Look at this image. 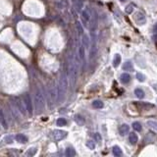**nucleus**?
I'll list each match as a JSON object with an SVG mask.
<instances>
[{"mask_svg":"<svg viewBox=\"0 0 157 157\" xmlns=\"http://www.w3.org/2000/svg\"><path fill=\"white\" fill-rule=\"evenodd\" d=\"M68 89V74L66 71H63L59 78L57 86V102L60 103L64 100Z\"/></svg>","mask_w":157,"mask_h":157,"instance_id":"nucleus-1","label":"nucleus"},{"mask_svg":"<svg viewBox=\"0 0 157 157\" xmlns=\"http://www.w3.org/2000/svg\"><path fill=\"white\" fill-rule=\"evenodd\" d=\"M35 110H37V114H40L41 112H43L45 102H44L43 93L39 87H37L35 91Z\"/></svg>","mask_w":157,"mask_h":157,"instance_id":"nucleus-2","label":"nucleus"},{"mask_svg":"<svg viewBox=\"0 0 157 157\" xmlns=\"http://www.w3.org/2000/svg\"><path fill=\"white\" fill-rule=\"evenodd\" d=\"M48 100L50 107H52L57 101V87H56L54 82H52L48 86Z\"/></svg>","mask_w":157,"mask_h":157,"instance_id":"nucleus-3","label":"nucleus"},{"mask_svg":"<svg viewBox=\"0 0 157 157\" xmlns=\"http://www.w3.org/2000/svg\"><path fill=\"white\" fill-rule=\"evenodd\" d=\"M16 105H17L18 109H19V112L21 113L22 116H27L28 115V112H27V108H26V105H25V101L23 99V97L21 96H16L14 97Z\"/></svg>","mask_w":157,"mask_h":157,"instance_id":"nucleus-4","label":"nucleus"},{"mask_svg":"<svg viewBox=\"0 0 157 157\" xmlns=\"http://www.w3.org/2000/svg\"><path fill=\"white\" fill-rule=\"evenodd\" d=\"M96 31H91V48H90V59L95 57L96 53H97V37H96Z\"/></svg>","mask_w":157,"mask_h":157,"instance_id":"nucleus-5","label":"nucleus"},{"mask_svg":"<svg viewBox=\"0 0 157 157\" xmlns=\"http://www.w3.org/2000/svg\"><path fill=\"white\" fill-rule=\"evenodd\" d=\"M23 99L25 101V105H26L27 108V112H28V115L31 116L33 113V100H31V97L29 93H24Z\"/></svg>","mask_w":157,"mask_h":157,"instance_id":"nucleus-6","label":"nucleus"},{"mask_svg":"<svg viewBox=\"0 0 157 157\" xmlns=\"http://www.w3.org/2000/svg\"><path fill=\"white\" fill-rule=\"evenodd\" d=\"M9 105H10V111L12 113L13 117L16 118V119H20L21 117V113L19 112V109H18L17 105H16V102H15V99L14 97H12L9 101Z\"/></svg>","mask_w":157,"mask_h":157,"instance_id":"nucleus-7","label":"nucleus"},{"mask_svg":"<svg viewBox=\"0 0 157 157\" xmlns=\"http://www.w3.org/2000/svg\"><path fill=\"white\" fill-rule=\"evenodd\" d=\"M90 20H91V13L89 11V8L86 7V9H84L82 11V21L84 26H87L89 22H90Z\"/></svg>","mask_w":157,"mask_h":157,"instance_id":"nucleus-8","label":"nucleus"},{"mask_svg":"<svg viewBox=\"0 0 157 157\" xmlns=\"http://www.w3.org/2000/svg\"><path fill=\"white\" fill-rule=\"evenodd\" d=\"M98 26V16H97V12L94 11L93 15L91 16V23H90V31H96Z\"/></svg>","mask_w":157,"mask_h":157,"instance_id":"nucleus-9","label":"nucleus"},{"mask_svg":"<svg viewBox=\"0 0 157 157\" xmlns=\"http://www.w3.org/2000/svg\"><path fill=\"white\" fill-rule=\"evenodd\" d=\"M66 136H67V133L65 131H62V130H55V131L53 132V138L57 141L62 140L63 138H66Z\"/></svg>","mask_w":157,"mask_h":157,"instance_id":"nucleus-10","label":"nucleus"},{"mask_svg":"<svg viewBox=\"0 0 157 157\" xmlns=\"http://www.w3.org/2000/svg\"><path fill=\"white\" fill-rule=\"evenodd\" d=\"M0 125L3 127V129H8V122L7 119L5 117V113H4V110L0 107Z\"/></svg>","mask_w":157,"mask_h":157,"instance_id":"nucleus-11","label":"nucleus"},{"mask_svg":"<svg viewBox=\"0 0 157 157\" xmlns=\"http://www.w3.org/2000/svg\"><path fill=\"white\" fill-rule=\"evenodd\" d=\"M134 20H136V22L138 24L143 25L145 23V20H146V18H145V16H144V14H143L142 12H136V15H134Z\"/></svg>","mask_w":157,"mask_h":157,"instance_id":"nucleus-12","label":"nucleus"},{"mask_svg":"<svg viewBox=\"0 0 157 157\" xmlns=\"http://www.w3.org/2000/svg\"><path fill=\"white\" fill-rule=\"evenodd\" d=\"M78 57H80V61L86 62V48H84V46L82 44H80V46H78Z\"/></svg>","mask_w":157,"mask_h":157,"instance_id":"nucleus-13","label":"nucleus"},{"mask_svg":"<svg viewBox=\"0 0 157 157\" xmlns=\"http://www.w3.org/2000/svg\"><path fill=\"white\" fill-rule=\"evenodd\" d=\"M130 133V126L127 125V124H123L120 126V128H119V134H121V136H126V134H128Z\"/></svg>","mask_w":157,"mask_h":157,"instance_id":"nucleus-14","label":"nucleus"},{"mask_svg":"<svg viewBox=\"0 0 157 157\" xmlns=\"http://www.w3.org/2000/svg\"><path fill=\"white\" fill-rule=\"evenodd\" d=\"M82 45L84 46V48H86V49H87L89 47V44H90V39H89L88 35H86V33H84V35H82Z\"/></svg>","mask_w":157,"mask_h":157,"instance_id":"nucleus-15","label":"nucleus"},{"mask_svg":"<svg viewBox=\"0 0 157 157\" xmlns=\"http://www.w3.org/2000/svg\"><path fill=\"white\" fill-rule=\"evenodd\" d=\"M138 134H136V133H131L129 136V141L131 144H136V142H138Z\"/></svg>","mask_w":157,"mask_h":157,"instance_id":"nucleus-16","label":"nucleus"},{"mask_svg":"<svg viewBox=\"0 0 157 157\" xmlns=\"http://www.w3.org/2000/svg\"><path fill=\"white\" fill-rule=\"evenodd\" d=\"M69 1L68 0H60L59 2H57V7L59 9H65L69 7Z\"/></svg>","mask_w":157,"mask_h":157,"instance_id":"nucleus-17","label":"nucleus"},{"mask_svg":"<svg viewBox=\"0 0 157 157\" xmlns=\"http://www.w3.org/2000/svg\"><path fill=\"white\" fill-rule=\"evenodd\" d=\"M16 140L19 143H26L27 141H28V138H27L26 136H24V134H20L16 136Z\"/></svg>","mask_w":157,"mask_h":157,"instance_id":"nucleus-18","label":"nucleus"},{"mask_svg":"<svg viewBox=\"0 0 157 157\" xmlns=\"http://www.w3.org/2000/svg\"><path fill=\"white\" fill-rule=\"evenodd\" d=\"M134 94H136V96L138 98H140V99H142L143 97H144V91L142 90L140 87H138V88L134 89Z\"/></svg>","mask_w":157,"mask_h":157,"instance_id":"nucleus-19","label":"nucleus"},{"mask_svg":"<svg viewBox=\"0 0 157 157\" xmlns=\"http://www.w3.org/2000/svg\"><path fill=\"white\" fill-rule=\"evenodd\" d=\"M112 152H113V154L115 156H122L123 152H122V149L120 148V147L118 146V145H115V146H113V148H112Z\"/></svg>","mask_w":157,"mask_h":157,"instance_id":"nucleus-20","label":"nucleus"},{"mask_svg":"<svg viewBox=\"0 0 157 157\" xmlns=\"http://www.w3.org/2000/svg\"><path fill=\"white\" fill-rule=\"evenodd\" d=\"M130 80H131V76H130L129 74L124 73L121 75V82H122L123 84H128Z\"/></svg>","mask_w":157,"mask_h":157,"instance_id":"nucleus-21","label":"nucleus"},{"mask_svg":"<svg viewBox=\"0 0 157 157\" xmlns=\"http://www.w3.org/2000/svg\"><path fill=\"white\" fill-rule=\"evenodd\" d=\"M146 125L148 126L150 129H152L153 131H156L157 132V121H154V120H149L146 122Z\"/></svg>","mask_w":157,"mask_h":157,"instance_id":"nucleus-22","label":"nucleus"},{"mask_svg":"<svg viewBox=\"0 0 157 157\" xmlns=\"http://www.w3.org/2000/svg\"><path fill=\"white\" fill-rule=\"evenodd\" d=\"M76 28H77V31H78V35H84V27H82V25L80 24V21L76 22Z\"/></svg>","mask_w":157,"mask_h":157,"instance_id":"nucleus-23","label":"nucleus"},{"mask_svg":"<svg viewBox=\"0 0 157 157\" xmlns=\"http://www.w3.org/2000/svg\"><path fill=\"white\" fill-rule=\"evenodd\" d=\"M103 106H104V104L101 100H94L92 102V107L95 109H101L103 108Z\"/></svg>","mask_w":157,"mask_h":157,"instance_id":"nucleus-24","label":"nucleus"},{"mask_svg":"<svg viewBox=\"0 0 157 157\" xmlns=\"http://www.w3.org/2000/svg\"><path fill=\"white\" fill-rule=\"evenodd\" d=\"M65 155L67 157H73L76 155V151L75 149L73 148V147H68V148L66 149V151H65Z\"/></svg>","mask_w":157,"mask_h":157,"instance_id":"nucleus-25","label":"nucleus"},{"mask_svg":"<svg viewBox=\"0 0 157 157\" xmlns=\"http://www.w3.org/2000/svg\"><path fill=\"white\" fill-rule=\"evenodd\" d=\"M123 70L124 71H133L134 70V66L131 62H126L123 65Z\"/></svg>","mask_w":157,"mask_h":157,"instance_id":"nucleus-26","label":"nucleus"},{"mask_svg":"<svg viewBox=\"0 0 157 157\" xmlns=\"http://www.w3.org/2000/svg\"><path fill=\"white\" fill-rule=\"evenodd\" d=\"M120 63H121V56L120 54H116L113 59V67L117 68L119 65H120Z\"/></svg>","mask_w":157,"mask_h":157,"instance_id":"nucleus-27","label":"nucleus"},{"mask_svg":"<svg viewBox=\"0 0 157 157\" xmlns=\"http://www.w3.org/2000/svg\"><path fill=\"white\" fill-rule=\"evenodd\" d=\"M75 121H76V123H77L78 125H80V126H82L84 124V119L80 115H76L75 116Z\"/></svg>","mask_w":157,"mask_h":157,"instance_id":"nucleus-28","label":"nucleus"},{"mask_svg":"<svg viewBox=\"0 0 157 157\" xmlns=\"http://www.w3.org/2000/svg\"><path fill=\"white\" fill-rule=\"evenodd\" d=\"M132 126H133V129L136 132H140L141 130H142V127H141L140 122H134Z\"/></svg>","mask_w":157,"mask_h":157,"instance_id":"nucleus-29","label":"nucleus"},{"mask_svg":"<svg viewBox=\"0 0 157 157\" xmlns=\"http://www.w3.org/2000/svg\"><path fill=\"white\" fill-rule=\"evenodd\" d=\"M82 6H84V3H82V0H77V1H76V3H75V9L78 11H78L82 10Z\"/></svg>","mask_w":157,"mask_h":157,"instance_id":"nucleus-30","label":"nucleus"},{"mask_svg":"<svg viewBox=\"0 0 157 157\" xmlns=\"http://www.w3.org/2000/svg\"><path fill=\"white\" fill-rule=\"evenodd\" d=\"M56 125H57V126H60V127H63V126H66V125H67L66 119H64V118H59L57 121H56Z\"/></svg>","mask_w":157,"mask_h":157,"instance_id":"nucleus-31","label":"nucleus"},{"mask_svg":"<svg viewBox=\"0 0 157 157\" xmlns=\"http://www.w3.org/2000/svg\"><path fill=\"white\" fill-rule=\"evenodd\" d=\"M86 144V146L88 147L89 149H94V148H95V143H94V141H92V140H87Z\"/></svg>","mask_w":157,"mask_h":157,"instance_id":"nucleus-32","label":"nucleus"},{"mask_svg":"<svg viewBox=\"0 0 157 157\" xmlns=\"http://www.w3.org/2000/svg\"><path fill=\"white\" fill-rule=\"evenodd\" d=\"M136 77V78H138V80H140V82H141L145 80V76L143 75V74H141V73H138Z\"/></svg>","mask_w":157,"mask_h":157,"instance_id":"nucleus-33","label":"nucleus"},{"mask_svg":"<svg viewBox=\"0 0 157 157\" xmlns=\"http://www.w3.org/2000/svg\"><path fill=\"white\" fill-rule=\"evenodd\" d=\"M37 150L35 147H31V148L29 149V151H28V153H27V154H28L29 156H33L35 153H37Z\"/></svg>","mask_w":157,"mask_h":157,"instance_id":"nucleus-34","label":"nucleus"},{"mask_svg":"<svg viewBox=\"0 0 157 157\" xmlns=\"http://www.w3.org/2000/svg\"><path fill=\"white\" fill-rule=\"evenodd\" d=\"M125 11H126L127 14H132V13L134 12V6L133 5H128L127 7H126Z\"/></svg>","mask_w":157,"mask_h":157,"instance_id":"nucleus-35","label":"nucleus"},{"mask_svg":"<svg viewBox=\"0 0 157 157\" xmlns=\"http://www.w3.org/2000/svg\"><path fill=\"white\" fill-rule=\"evenodd\" d=\"M94 138L96 140V141H98V142H100V141L102 140V138H101V136H100L98 133H95L94 134Z\"/></svg>","mask_w":157,"mask_h":157,"instance_id":"nucleus-36","label":"nucleus"},{"mask_svg":"<svg viewBox=\"0 0 157 157\" xmlns=\"http://www.w3.org/2000/svg\"><path fill=\"white\" fill-rule=\"evenodd\" d=\"M5 141H6V143H12L13 142V136H7V138H5Z\"/></svg>","mask_w":157,"mask_h":157,"instance_id":"nucleus-37","label":"nucleus"},{"mask_svg":"<svg viewBox=\"0 0 157 157\" xmlns=\"http://www.w3.org/2000/svg\"><path fill=\"white\" fill-rule=\"evenodd\" d=\"M153 31H154V33H156L157 35V23L154 25V27H153Z\"/></svg>","mask_w":157,"mask_h":157,"instance_id":"nucleus-38","label":"nucleus"},{"mask_svg":"<svg viewBox=\"0 0 157 157\" xmlns=\"http://www.w3.org/2000/svg\"><path fill=\"white\" fill-rule=\"evenodd\" d=\"M121 2H126V1H128V0H120Z\"/></svg>","mask_w":157,"mask_h":157,"instance_id":"nucleus-39","label":"nucleus"}]
</instances>
